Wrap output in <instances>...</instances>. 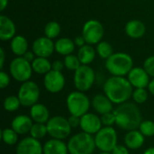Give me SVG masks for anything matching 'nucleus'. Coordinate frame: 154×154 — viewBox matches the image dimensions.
Instances as JSON below:
<instances>
[{"label": "nucleus", "mask_w": 154, "mask_h": 154, "mask_svg": "<svg viewBox=\"0 0 154 154\" xmlns=\"http://www.w3.org/2000/svg\"><path fill=\"white\" fill-rule=\"evenodd\" d=\"M100 118L103 126H113L114 125H116V116L114 114V111L100 116Z\"/></svg>", "instance_id": "36"}, {"label": "nucleus", "mask_w": 154, "mask_h": 154, "mask_svg": "<svg viewBox=\"0 0 154 154\" xmlns=\"http://www.w3.org/2000/svg\"><path fill=\"white\" fill-rule=\"evenodd\" d=\"M9 84H10V77H9V75L6 72L1 70V72H0V88L4 89L6 87H8Z\"/></svg>", "instance_id": "38"}, {"label": "nucleus", "mask_w": 154, "mask_h": 154, "mask_svg": "<svg viewBox=\"0 0 154 154\" xmlns=\"http://www.w3.org/2000/svg\"><path fill=\"white\" fill-rule=\"evenodd\" d=\"M63 62H64L65 68L67 69H69L70 71H74V72L82 65L79 57L76 55H73V54H69V55L65 56Z\"/></svg>", "instance_id": "33"}, {"label": "nucleus", "mask_w": 154, "mask_h": 154, "mask_svg": "<svg viewBox=\"0 0 154 154\" xmlns=\"http://www.w3.org/2000/svg\"><path fill=\"white\" fill-rule=\"evenodd\" d=\"M143 68L147 71V73L150 75V77L154 78V55L148 57L144 63H143Z\"/></svg>", "instance_id": "37"}, {"label": "nucleus", "mask_w": 154, "mask_h": 154, "mask_svg": "<svg viewBox=\"0 0 154 154\" xmlns=\"http://www.w3.org/2000/svg\"><path fill=\"white\" fill-rule=\"evenodd\" d=\"M143 154H154V146L153 147H149L147 148Z\"/></svg>", "instance_id": "47"}, {"label": "nucleus", "mask_w": 154, "mask_h": 154, "mask_svg": "<svg viewBox=\"0 0 154 154\" xmlns=\"http://www.w3.org/2000/svg\"><path fill=\"white\" fill-rule=\"evenodd\" d=\"M32 71V63L23 57L14 58L9 65V72L12 78L21 83L30 80Z\"/></svg>", "instance_id": "9"}, {"label": "nucleus", "mask_w": 154, "mask_h": 154, "mask_svg": "<svg viewBox=\"0 0 154 154\" xmlns=\"http://www.w3.org/2000/svg\"><path fill=\"white\" fill-rule=\"evenodd\" d=\"M97 53L98 54V56L102 59H108L114 52H113V47L110 43H108L107 42H104L101 41L99 43L97 44Z\"/></svg>", "instance_id": "31"}, {"label": "nucleus", "mask_w": 154, "mask_h": 154, "mask_svg": "<svg viewBox=\"0 0 154 154\" xmlns=\"http://www.w3.org/2000/svg\"><path fill=\"white\" fill-rule=\"evenodd\" d=\"M43 154H69L68 144L62 140L51 138L43 144Z\"/></svg>", "instance_id": "21"}, {"label": "nucleus", "mask_w": 154, "mask_h": 154, "mask_svg": "<svg viewBox=\"0 0 154 154\" xmlns=\"http://www.w3.org/2000/svg\"><path fill=\"white\" fill-rule=\"evenodd\" d=\"M32 51L36 57L49 58L55 51V43L46 36L39 37L32 42Z\"/></svg>", "instance_id": "15"}, {"label": "nucleus", "mask_w": 154, "mask_h": 154, "mask_svg": "<svg viewBox=\"0 0 154 154\" xmlns=\"http://www.w3.org/2000/svg\"><path fill=\"white\" fill-rule=\"evenodd\" d=\"M116 116V125L122 130L131 131L139 127L142 123V113L137 104L134 102H125L114 110Z\"/></svg>", "instance_id": "2"}, {"label": "nucleus", "mask_w": 154, "mask_h": 154, "mask_svg": "<svg viewBox=\"0 0 154 154\" xmlns=\"http://www.w3.org/2000/svg\"><path fill=\"white\" fill-rule=\"evenodd\" d=\"M91 106L100 116L114 111V103L105 94L95 95L91 100Z\"/></svg>", "instance_id": "17"}, {"label": "nucleus", "mask_w": 154, "mask_h": 154, "mask_svg": "<svg viewBox=\"0 0 154 154\" xmlns=\"http://www.w3.org/2000/svg\"><path fill=\"white\" fill-rule=\"evenodd\" d=\"M11 51L17 57H23L28 51V42L25 37L22 35H16L11 40Z\"/></svg>", "instance_id": "24"}, {"label": "nucleus", "mask_w": 154, "mask_h": 154, "mask_svg": "<svg viewBox=\"0 0 154 154\" xmlns=\"http://www.w3.org/2000/svg\"><path fill=\"white\" fill-rule=\"evenodd\" d=\"M46 135H48V129H47L46 124L33 123L32 129L30 131V136L37 140H42Z\"/></svg>", "instance_id": "29"}, {"label": "nucleus", "mask_w": 154, "mask_h": 154, "mask_svg": "<svg viewBox=\"0 0 154 154\" xmlns=\"http://www.w3.org/2000/svg\"><path fill=\"white\" fill-rule=\"evenodd\" d=\"M80 129L82 132L95 135L102 127V122L100 116L97 114L88 112L80 117Z\"/></svg>", "instance_id": "14"}, {"label": "nucleus", "mask_w": 154, "mask_h": 154, "mask_svg": "<svg viewBox=\"0 0 154 154\" xmlns=\"http://www.w3.org/2000/svg\"><path fill=\"white\" fill-rule=\"evenodd\" d=\"M66 105L69 115L81 117L88 112L91 106V100L85 92L77 90L72 91L68 95Z\"/></svg>", "instance_id": "5"}, {"label": "nucleus", "mask_w": 154, "mask_h": 154, "mask_svg": "<svg viewBox=\"0 0 154 154\" xmlns=\"http://www.w3.org/2000/svg\"><path fill=\"white\" fill-rule=\"evenodd\" d=\"M40 94L41 92L39 86L34 81L28 80L22 83L18 89L17 97L21 102L22 106L31 107L38 103Z\"/></svg>", "instance_id": "8"}, {"label": "nucleus", "mask_w": 154, "mask_h": 154, "mask_svg": "<svg viewBox=\"0 0 154 154\" xmlns=\"http://www.w3.org/2000/svg\"><path fill=\"white\" fill-rule=\"evenodd\" d=\"M64 67H65L64 62H62L60 60H55L51 65V69L56 70V71H62Z\"/></svg>", "instance_id": "41"}, {"label": "nucleus", "mask_w": 154, "mask_h": 154, "mask_svg": "<svg viewBox=\"0 0 154 154\" xmlns=\"http://www.w3.org/2000/svg\"><path fill=\"white\" fill-rule=\"evenodd\" d=\"M48 129V135L51 138L58 140H65L71 134V126L69 124L68 118L61 116H51L46 123Z\"/></svg>", "instance_id": "7"}, {"label": "nucleus", "mask_w": 154, "mask_h": 154, "mask_svg": "<svg viewBox=\"0 0 154 154\" xmlns=\"http://www.w3.org/2000/svg\"><path fill=\"white\" fill-rule=\"evenodd\" d=\"M148 90H149V92L154 96V78L150 81V83H149V85H148Z\"/></svg>", "instance_id": "45"}, {"label": "nucleus", "mask_w": 154, "mask_h": 154, "mask_svg": "<svg viewBox=\"0 0 154 154\" xmlns=\"http://www.w3.org/2000/svg\"><path fill=\"white\" fill-rule=\"evenodd\" d=\"M96 74L94 69L88 65H81L74 72V86L77 90L81 92L88 91L94 85Z\"/></svg>", "instance_id": "10"}, {"label": "nucleus", "mask_w": 154, "mask_h": 154, "mask_svg": "<svg viewBox=\"0 0 154 154\" xmlns=\"http://www.w3.org/2000/svg\"><path fill=\"white\" fill-rule=\"evenodd\" d=\"M149 97L148 91L145 88H135L133 91L132 98L134 102L137 105H142L144 104Z\"/></svg>", "instance_id": "34"}, {"label": "nucleus", "mask_w": 154, "mask_h": 154, "mask_svg": "<svg viewBox=\"0 0 154 154\" xmlns=\"http://www.w3.org/2000/svg\"><path fill=\"white\" fill-rule=\"evenodd\" d=\"M96 50L90 44H85L80 47L78 51V57L82 65H89L93 62L96 57Z\"/></svg>", "instance_id": "26"}, {"label": "nucleus", "mask_w": 154, "mask_h": 154, "mask_svg": "<svg viewBox=\"0 0 154 154\" xmlns=\"http://www.w3.org/2000/svg\"><path fill=\"white\" fill-rule=\"evenodd\" d=\"M33 121L30 116L19 115L13 118L11 122V128L14 129L19 135H24L30 134Z\"/></svg>", "instance_id": "18"}, {"label": "nucleus", "mask_w": 154, "mask_h": 154, "mask_svg": "<svg viewBox=\"0 0 154 154\" xmlns=\"http://www.w3.org/2000/svg\"><path fill=\"white\" fill-rule=\"evenodd\" d=\"M67 144L69 154H93L97 149L94 135L84 132L72 135Z\"/></svg>", "instance_id": "4"}, {"label": "nucleus", "mask_w": 154, "mask_h": 154, "mask_svg": "<svg viewBox=\"0 0 154 154\" xmlns=\"http://www.w3.org/2000/svg\"><path fill=\"white\" fill-rule=\"evenodd\" d=\"M139 131L145 137H154V121L144 120L139 125Z\"/></svg>", "instance_id": "35"}, {"label": "nucleus", "mask_w": 154, "mask_h": 154, "mask_svg": "<svg viewBox=\"0 0 154 154\" xmlns=\"http://www.w3.org/2000/svg\"><path fill=\"white\" fill-rule=\"evenodd\" d=\"M68 121H69V125L71 126L72 129L79 127V125H80V117L79 116L70 115L69 116V118H68Z\"/></svg>", "instance_id": "40"}, {"label": "nucleus", "mask_w": 154, "mask_h": 154, "mask_svg": "<svg viewBox=\"0 0 154 154\" xmlns=\"http://www.w3.org/2000/svg\"><path fill=\"white\" fill-rule=\"evenodd\" d=\"M30 116L34 123L41 124H46L51 118L48 107L41 103H37L30 107Z\"/></svg>", "instance_id": "22"}, {"label": "nucleus", "mask_w": 154, "mask_h": 154, "mask_svg": "<svg viewBox=\"0 0 154 154\" xmlns=\"http://www.w3.org/2000/svg\"><path fill=\"white\" fill-rule=\"evenodd\" d=\"M15 154H43V145L40 140L27 136L16 144Z\"/></svg>", "instance_id": "13"}, {"label": "nucleus", "mask_w": 154, "mask_h": 154, "mask_svg": "<svg viewBox=\"0 0 154 154\" xmlns=\"http://www.w3.org/2000/svg\"><path fill=\"white\" fill-rule=\"evenodd\" d=\"M105 66L112 76L125 77L134 68V60L125 52H116L106 60Z\"/></svg>", "instance_id": "3"}, {"label": "nucleus", "mask_w": 154, "mask_h": 154, "mask_svg": "<svg viewBox=\"0 0 154 154\" xmlns=\"http://www.w3.org/2000/svg\"><path fill=\"white\" fill-rule=\"evenodd\" d=\"M146 32L145 24L137 19L131 20L125 24V33L132 39H140Z\"/></svg>", "instance_id": "23"}, {"label": "nucleus", "mask_w": 154, "mask_h": 154, "mask_svg": "<svg viewBox=\"0 0 154 154\" xmlns=\"http://www.w3.org/2000/svg\"><path fill=\"white\" fill-rule=\"evenodd\" d=\"M8 5V0H0V11H4Z\"/></svg>", "instance_id": "46"}, {"label": "nucleus", "mask_w": 154, "mask_h": 154, "mask_svg": "<svg viewBox=\"0 0 154 154\" xmlns=\"http://www.w3.org/2000/svg\"><path fill=\"white\" fill-rule=\"evenodd\" d=\"M127 79L131 85L135 88H145L150 83V75L144 69V68L136 67L133 68L128 73Z\"/></svg>", "instance_id": "16"}, {"label": "nucleus", "mask_w": 154, "mask_h": 154, "mask_svg": "<svg viewBox=\"0 0 154 154\" xmlns=\"http://www.w3.org/2000/svg\"><path fill=\"white\" fill-rule=\"evenodd\" d=\"M74 42H75V44H76L77 46H79V48L82 47V46H84L85 44H87L86 40H85V38L83 37V35L77 36V37L75 38V40H74Z\"/></svg>", "instance_id": "43"}, {"label": "nucleus", "mask_w": 154, "mask_h": 154, "mask_svg": "<svg viewBox=\"0 0 154 154\" xmlns=\"http://www.w3.org/2000/svg\"><path fill=\"white\" fill-rule=\"evenodd\" d=\"M112 154H130V150L125 145L117 144L111 152Z\"/></svg>", "instance_id": "39"}, {"label": "nucleus", "mask_w": 154, "mask_h": 154, "mask_svg": "<svg viewBox=\"0 0 154 154\" xmlns=\"http://www.w3.org/2000/svg\"><path fill=\"white\" fill-rule=\"evenodd\" d=\"M65 77L61 71H56L51 69L47 74L44 75L43 85L45 89L51 93L56 94L60 92L65 87Z\"/></svg>", "instance_id": "12"}, {"label": "nucleus", "mask_w": 154, "mask_h": 154, "mask_svg": "<svg viewBox=\"0 0 154 154\" xmlns=\"http://www.w3.org/2000/svg\"><path fill=\"white\" fill-rule=\"evenodd\" d=\"M60 33V25L55 21L49 22L44 27V34L46 37L50 39L56 38Z\"/></svg>", "instance_id": "32"}, {"label": "nucleus", "mask_w": 154, "mask_h": 154, "mask_svg": "<svg viewBox=\"0 0 154 154\" xmlns=\"http://www.w3.org/2000/svg\"><path fill=\"white\" fill-rule=\"evenodd\" d=\"M21 106V102L17 96H8L4 99L3 102L4 109L10 113L18 110Z\"/></svg>", "instance_id": "30"}, {"label": "nucleus", "mask_w": 154, "mask_h": 154, "mask_svg": "<svg viewBox=\"0 0 154 154\" xmlns=\"http://www.w3.org/2000/svg\"><path fill=\"white\" fill-rule=\"evenodd\" d=\"M133 86L125 77L112 76L103 86L104 94L116 105L127 102L133 95Z\"/></svg>", "instance_id": "1"}, {"label": "nucleus", "mask_w": 154, "mask_h": 154, "mask_svg": "<svg viewBox=\"0 0 154 154\" xmlns=\"http://www.w3.org/2000/svg\"><path fill=\"white\" fill-rule=\"evenodd\" d=\"M125 145L129 150H139L141 149L145 143V136L139 131V129L128 131L124 138Z\"/></svg>", "instance_id": "19"}, {"label": "nucleus", "mask_w": 154, "mask_h": 154, "mask_svg": "<svg viewBox=\"0 0 154 154\" xmlns=\"http://www.w3.org/2000/svg\"><path fill=\"white\" fill-rule=\"evenodd\" d=\"M51 65L52 63H51L48 58H42V57H36L34 60L32 62V70L39 75H45L49 71H51Z\"/></svg>", "instance_id": "27"}, {"label": "nucleus", "mask_w": 154, "mask_h": 154, "mask_svg": "<svg viewBox=\"0 0 154 154\" xmlns=\"http://www.w3.org/2000/svg\"><path fill=\"white\" fill-rule=\"evenodd\" d=\"M18 135L19 134L11 127L5 128L1 132V139L3 143L9 146H13L18 143Z\"/></svg>", "instance_id": "28"}, {"label": "nucleus", "mask_w": 154, "mask_h": 154, "mask_svg": "<svg viewBox=\"0 0 154 154\" xmlns=\"http://www.w3.org/2000/svg\"><path fill=\"white\" fill-rule=\"evenodd\" d=\"M5 51L3 48L0 49V68L1 69L4 67V63H5Z\"/></svg>", "instance_id": "44"}, {"label": "nucleus", "mask_w": 154, "mask_h": 154, "mask_svg": "<svg viewBox=\"0 0 154 154\" xmlns=\"http://www.w3.org/2000/svg\"><path fill=\"white\" fill-rule=\"evenodd\" d=\"M15 24L7 16H0V39L2 41L12 40L15 36Z\"/></svg>", "instance_id": "20"}, {"label": "nucleus", "mask_w": 154, "mask_h": 154, "mask_svg": "<svg viewBox=\"0 0 154 154\" xmlns=\"http://www.w3.org/2000/svg\"><path fill=\"white\" fill-rule=\"evenodd\" d=\"M82 35L86 40L87 44H97L102 41L104 36V27L97 20H88L83 26Z\"/></svg>", "instance_id": "11"}, {"label": "nucleus", "mask_w": 154, "mask_h": 154, "mask_svg": "<svg viewBox=\"0 0 154 154\" xmlns=\"http://www.w3.org/2000/svg\"><path fill=\"white\" fill-rule=\"evenodd\" d=\"M35 54H34V52L32 51H27L24 54H23V58L26 60H28L29 62H32L33 60H34V59H35Z\"/></svg>", "instance_id": "42"}, {"label": "nucleus", "mask_w": 154, "mask_h": 154, "mask_svg": "<svg viewBox=\"0 0 154 154\" xmlns=\"http://www.w3.org/2000/svg\"><path fill=\"white\" fill-rule=\"evenodd\" d=\"M75 42L69 38H60L55 42V51L60 55L67 56L72 54L75 50Z\"/></svg>", "instance_id": "25"}, {"label": "nucleus", "mask_w": 154, "mask_h": 154, "mask_svg": "<svg viewBox=\"0 0 154 154\" xmlns=\"http://www.w3.org/2000/svg\"><path fill=\"white\" fill-rule=\"evenodd\" d=\"M99 154H112L111 152H101Z\"/></svg>", "instance_id": "48"}, {"label": "nucleus", "mask_w": 154, "mask_h": 154, "mask_svg": "<svg viewBox=\"0 0 154 154\" xmlns=\"http://www.w3.org/2000/svg\"><path fill=\"white\" fill-rule=\"evenodd\" d=\"M94 138L96 147L100 152H111L118 142L117 133L113 126H103L94 135Z\"/></svg>", "instance_id": "6"}]
</instances>
